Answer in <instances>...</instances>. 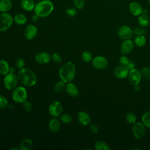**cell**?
<instances>
[{
  "mask_svg": "<svg viewBox=\"0 0 150 150\" xmlns=\"http://www.w3.org/2000/svg\"><path fill=\"white\" fill-rule=\"evenodd\" d=\"M53 9L54 5L50 0H41L36 4L33 11L40 18H45L50 15Z\"/></svg>",
  "mask_w": 150,
  "mask_h": 150,
  "instance_id": "6da1fadb",
  "label": "cell"
},
{
  "mask_svg": "<svg viewBox=\"0 0 150 150\" xmlns=\"http://www.w3.org/2000/svg\"><path fill=\"white\" fill-rule=\"evenodd\" d=\"M17 76L18 80L27 87H32L35 85L37 81V77L34 72L27 68L20 69Z\"/></svg>",
  "mask_w": 150,
  "mask_h": 150,
  "instance_id": "7a4b0ae2",
  "label": "cell"
},
{
  "mask_svg": "<svg viewBox=\"0 0 150 150\" xmlns=\"http://www.w3.org/2000/svg\"><path fill=\"white\" fill-rule=\"evenodd\" d=\"M59 74L62 81L66 83L71 82L75 77L76 67L71 62L64 63L60 69Z\"/></svg>",
  "mask_w": 150,
  "mask_h": 150,
  "instance_id": "3957f363",
  "label": "cell"
},
{
  "mask_svg": "<svg viewBox=\"0 0 150 150\" xmlns=\"http://www.w3.org/2000/svg\"><path fill=\"white\" fill-rule=\"evenodd\" d=\"M13 17L8 12L0 14V32H5L9 29L13 22Z\"/></svg>",
  "mask_w": 150,
  "mask_h": 150,
  "instance_id": "277c9868",
  "label": "cell"
},
{
  "mask_svg": "<svg viewBox=\"0 0 150 150\" xmlns=\"http://www.w3.org/2000/svg\"><path fill=\"white\" fill-rule=\"evenodd\" d=\"M12 99L18 103H23L27 100L28 94L26 88L22 86L15 87L12 94Z\"/></svg>",
  "mask_w": 150,
  "mask_h": 150,
  "instance_id": "5b68a950",
  "label": "cell"
},
{
  "mask_svg": "<svg viewBox=\"0 0 150 150\" xmlns=\"http://www.w3.org/2000/svg\"><path fill=\"white\" fill-rule=\"evenodd\" d=\"M18 76L13 73H9L5 75L4 83L6 89L10 90L14 89L18 84Z\"/></svg>",
  "mask_w": 150,
  "mask_h": 150,
  "instance_id": "8992f818",
  "label": "cell"
},
{
  "mask_svg": "<svg viewBox=\"0 0 150 150\" xmlns=\"http://www.w3.org/2000/svg\"><path fill=\"white\" fill-rule=\"evenodd\" d=\"M132 131L134 136L137 139H141L145 135V128L143 123L138 122L133 124L132 127Z\"/></svg>",
  "mask_w": 150,
  "mask_h": 150,
  "instance_id": "52a82bcc",
  "label": "cell"
},
{
  "mask_svg": "<svg viewBox=\"0 0 150 150\" xmlns=\"http://www.w3.org/2000/svg\"><path fill=\"white\" fill-rule=\"evenodd\" d=\"M141 77L140 71L137 69H133L129 70L128 75L129 82L134 86H137L140 83Z\"/></svg>",
  "mask_w": 150,
  "mask_h": 150,
  "instance_id": "ba28073f",
  "label": "cell"
},
{
  "mask_svg": "<svg viewBox=\"0 0 150 150\" xmlns=\"http://www.w3.org/2000/svg\"><path fill=\"white\" fill-rule=\"evenodd\" d=\"M62 104L58 101H53L49 107V112L50 114L54 117H59L62 112Z\"/></svg>",
  "mask_w": 150,
  "mask_h": 150,
  "instance_id": "9c48e42d",
  "label": "cell"
},
{
  "mask_svg": "<svg viewBox=\"0 0 150 150\" xmlns=\"http://www.w3.org/2000/svg\"><path fill=\"white\" fill-rule=\"evenodd\" d=\"M92 64L94 68L98 70H101L106 68L108 63L106 58L101 56H98L93 59Z\"/></svg>",
  "mask_w": 150,
  "mask_h": 150,
  "instance_id": "30bf717a",
  "label": "cell"
},
{
  "mask_svg": "<svg viewBox=\"0 0 150 150\" xmlns=\"http://www.w3.org/2000/svg\"><path fill=\"white\" fill-rule=\"evenodd\" d=\"M132 30H131V29L127 25L121 26L118 30V35L119 37L123 40L130 39L132 36Z\"/></svg>",
  "mask_w": 150,
  "mask_h": 150,
  "instance_id": "8fae6325",
  "label": "cell"
},
{
  "mask_svg": "<svg viewBox=\"0 0 150 150\" xmlns=\"http://www.w3.org/2000/svg\"><path fill=\"white\" fill-rule=\"evenodd\" d=\"M38 33V29L36 26L32 24H29L26 26L24 30V36L28 40L34 39Z\"/></svg>",
  "mask_w": 150,
  "mask_h": 150,
  "instance_id": "7c38bea8",
  "label": "cell"
},
{
  "mask_svg": "<svg viewBox=\"0 0 150 150\" xmlns=\"http://www.w3.org/2000/svg\"><path fill=\"white\" fill-rule=\"evenodd\" d=\"M128 9L130 13L135 16H139L143 12V9L141 4L138 2L135 1L132 2L129 4Z\"/></svg>",
  "mask_w": 150,
  "mask_h": 150,
  "instance_id": "4fadbf2b",
  "label": "cell"
},
{
  "mask_svg": "<svg viewBox=\"0 0 150 150\" xmlns=\"http://www.w3.org/2000/svg\"><path fill=\"white\" fill-rule=\"evenodd\" d=\"M129 70L125 66H120L114 70V74L118 79H124L128 75Z\"/></svg>",
  "mask_w": 150,
  "mask_h": 150,
  "instance_id": "5bb4252c",
  "label": "cell"
},
{
  "mask_svg": "<svg viewBox=\"0 0 150 150\" xmlns=\"http://www.w3.org/2000/svg\"><path fill=\"white\" fill-rule=\"evenodd\" d=\"M134 45L132 41L130 39L124 40L120 46L121 52L124 54L129 53L134 49Z\"/></svg>",
  "mask_w": 150,
  "mask_h": 150,
  "instance_id": "9a60e30c",
  "label": "cell"
},
{
  "mask_svg": "<svg viewBox=\"0 0 150 150\" xmlns=\"http://www.w3.org/2000/svg\"><path fill=\"white\" fill-rule=\"evenodd\" d=\"M36 61L41 64H45L48 63L50 60L49 54L45 52H41L38 53L35 56Z\"/></svg>",
  "mask_w": 150,
  "mask_h": 150,
  "instance_id": "2e32d148",
  "label": "cell"
},
{
  "mask_svg": "<svg viewBox=\"0 0 150 150\" xmlns=\"http://www.w3.org/2000/svg\"><path fill=\"white\" fill-rule=\"evenodd\" d=\"M77 120L82 125H87L90 123L91 118L88 114L84 111H80L77 114Z\"/></svg>",
  "mask_w": 150,
  "mask_h": 150,
  "instance_id": "e0dca14e",
  "label": "cell"
},
{
  "mask_svg": "<svg viewBox=\"0 0 150 150\" xmlns=\"http://www.w3.org/2000/svg\"><path fill=\"white\" fill-rule=\"evenodd\" d=\"M66 90L67 94L73 97H76L79 94V91L77 87L73 83H69L66 86Z\"/></svg>",
  "mask_w": 150,
  "mask_h": 150,
  "instance_id": "ac0fdd59",
  "label": "cell"
},
{
  "mask_svg": "<svg viewBox=\"0 0 150 150\" xmlns=\"http://www.w3.org/2000/svg\"><path fill=\"white\" fill-rule=\"evenodd\" d=\"M34 0H21V5L22 9L26 11L29 12L33 11L35 6Z\"/></svg>",
  "mask_w": 150,
  "mask_h": 150,
  "instance_id": "d6986e66",
  "label": "cell"
},
{
  "mask_svg": "<svg viewBox=\"0 0 150 150\" xmlns=\"http://www.w3.org/2000/svg\"><path fill=\"white\" fill-rule=\"evenodd\" d=\"M11 0H0V12H8L12 8Z\"/></svg>",
  "mask_w": 150,
  "mask_h": 150,
  "instance_id": "ffe728a7",
  "label": "cell"
},
{
  "mask_svg": "<svg viewBox=\"0 0 150 150\" xmlns=\"http://www.w3.org/2000/svg\"><path fill=\"white\" fill-rule=\"evenodd\" d=\"M49 129L52 132H57L60 128V122L57 118L52 119L49 123Z\"/></svg>",
  "mask_w": 150,
  "mask_h": 150,
  "instance_id": "44dd1931",
  "label": "cell"
},
{
  "mask_svg": "<svg viewBox=\"0 0 150 150\" xmlns=\"http://www.w3.org/2000/svg\"><path fill=\"white\" fill-rule=\"evenodd\" d=\"M138 23L142 27H146L147 26L150 22V19L149 16L145 13H142L139 16H138Z\"/></svg>",
  "mask_w": 150,
  "mask_h": 150,
  "instance_id": "7402d4cb",
  "label": "cell"
},
{
  "mask_svg": "<svg viewBox=\"0 0 150 150\" xmlns=\"http://www.w3.org/2000/svg\"><path fill=\"white\" fill-rule=\"evenodd\" d=\"M9 66L8 63L4 59L0 60V74L6 75L9 73Z\"/></svg>",
  "mask_w": 150,
  "mask_h": 150,
  "instance_id": "603a6c76",
  "label": "cell"
},
{
  "mask_svg": "<svg viewBox=\"0 0 150 150\" xmlns=\"http://www.w3.org/2000/svg\"><path fill=\"white\" fill-rule=\"evenodd\" d=\"M33 148V142L30 139L26 138L22 140L20 145V149L22 150H30Z\"/></svg>",
  "mask_w": 150,
  "mask_h": 150,
  "instance_id": "cb8c5ba5",
  "label": "cell"
},
{
  "mask_svg": "<svg viewBox=\"0 0 150 150\" xmlns=\"http://www.w3.org/2000/svg\"><path fill=\"white\" fill-rule=\"evenodd\" d=\"M13 21L18 25H22L26 22L27 18L25 15L22 13H18L13 17Z\"/></svg>",
  "mask_w": 150,
  "mask_h": 150,
  "instance_id": "d4e9b609",
  "label": "cell"
},
{
  "mask_svg": "<svg viewBox=\"0 0 150 150\" xmlns=\"http://www.w3.org/2000/svg\"><path fill=\"white\" fill-rule=\"evenodd\" d=\"M94 148L96 150H110L109 145L103 141H98L94 144Z\"/></svg>",
  "mask_w": 150,
  "mask_h": 150,
  "instance_id": "484cf974",
  "label": "cell"
},
{
  "mask_svg": "<svg viewBox=\"0 0 150 150\" xmlns=\"http://www.w3.org/2000/svg\"><path fill=\"white\" fill-rule=\"evenodd\" d=\"M135 44L138 47H142L146 43V38L142 35H137L134 39Z\"/></svg>",
  "mask_w": 150,
  "mask_h": 150,
  "instance_id": "4316f807",
  "label": "cell"
},
{
  "mask_svg": "<svg viewBox=\"0 0 150 150\" xmlns=\"http://www.w3.org/2000/svg\"><path fill=\"white\" fill-rule=\"evenodd\" d=\"M63 81H60L57 82L54 86L53 90L56 93H60L62 92L64 89H66V85Z\"/></svg>",
  "mask_w": 150,
  "mask_h": 150,
  "instance_id": "83f0119b",
  "label": "cell"
},
{
  "mask_svg": "<svg viewBox=\"0 0 150 150\" xmlns=\"http://www.w3.org/2000/svg\"><path fill=\"white\" fill-rule=\"evenodd\" d=\"M142 121L145 127L150 128V111H148L143 114Z\"/></svg>",
  "mask_w": 150,
  "mask_h": 150,
  "instance_id": "f1b7e54d",
  "label": "cell"
},
{
  "mask_svg": "<svg viewBox=\"0 0 150 150\" xmlns=\"http://www.w3.org/2000/svg\"><path fill=\"white\" fill-rule=\"evenodd\" d=\"M81 57L84 62L88 63L92 60L93 55L90 52H89L88 50H86L83 52V53L81 54Z\"/></svg>",
  "mask_w": 150,
  "mask_h": 150,
  "instance_id": "f546056e",
  "label": "cell"
},
{
  "mask_svg": "<svg viewBox=\"0 0 150 150\" xmlns=\"http://www.w3.org/2000/svg\"><path fill=\"white\" fill-rule=\"evenodd\" d=\"M126 121L131 124H133L136 122L137 117L132 112H128L125 115Z\"/></svg>",
  "mask_w": 150,
  "mask_h": 150,
  "instance_id": "4dcf8cb0",
  "label": "cell"
},
{
  "mask_svg": "<svg viewBox=\"0 0 150 150\" xmlns=\"http://www.w3.org/2000/svg\"><path fill=\"white\" fill-rule=\"evenodd\" d=\"M141 76L146 80L150 79V69L147 67H143L140 71Z\"/></svg>",
  "mask_w": 150,
  "mask_h": 150,
  "instance_id": "1f68e13d",
  "label": "cell"
},
{
  "mask_svg": "<svg viewBox=\"0 0 150 150\" xmlns=\"http://www.w3.org/2000/svg\"><path fill=\"white\" fill-rule=\"evenodd\" d=\"M73 2L76 9H82L85 6V0H73Z\"/></svg>",
  "mask_w": 150,
  "mask_h": 150,
  "instance_id": "d6a6232c",
  "label": "cell"
},
{
  "mask_svg": "<svg viewBox=\"0 0 150 150\" xmlns=\"http://www.w3.org/2000/svg\"><path fill=\"white\" fill-rule=\"evenodd\" d=\"M15 65L19 69H23L25 65V62L23 59L19 57L15 60Z\"/></svg>",
  "mask_w": 150,
  "mask_h": 150,
  "instance_id": "836d02e7",
  "label": "cell"
},
{
  "mask_svg": "<svg viewBox=\"0 0 150 150\" xmlns=\"http://www.w3.org/2000/svg\"><path fill=\"white\" fill-rule=\"evenodd\" d=\"M60 120L63 122L68 124L71 121L72 118L71 116L69 114H63L60 116Z\"/></svg>",
  "mask_w": 150,
  "mask_h": 150,
  "instance_id": "e575fe53",
  "label": "cell"
},
{
  "mask_svg": "<svg viewBox=\"0 0 150 150\" xmlns=\"http://www.w3.org/2000/svg\"><path fill=\"white\" fill-rule=\"evenodd\" d=\"M66 13L69 17H74V16H75L76 15V14H77L76 8L70 7V8H67L66 9Z\"/></svg>",
  "mask_w": 150,
  "mask_h": 150,
  "instance_id": "d590c367",
  "label": "cell"
},
{
  "mask_svg": "<svg viewBox=\"0 0 150 150\" xmlns=\"http://www.w3.org/2000/svg\"><path fill=\"white\" fill-rule=\"evenodd\" d=\"M52 60L56 63H60L62 62V56L57 53H54L52 54L51 56Z\"/></svg>",
  "mask_w": 150,
  "mask_h": 150,
  "instance_id": "8d00e7d4",
  "label": "cell"
},
{
  "mask_svg": "<svg viewBox=\"0 0 150 150\" xmlns=\"http://www.w3.org/2000/svg\"><path fill=\"white\" fill-rule=\"evenodd\" d=\"M8 102L7 99L4 96L0 95V109L5 108L8 105Z\"/></svg>",
  "mask_w": 150,
  "mask_h": 150,
  "instance_id": "74e56055",
  "label": "cell"
},
{
  "mask_svg": "<svg viewBox=\"0 0 150 150\" xmlns=\"http://www.w3.org/2000/svg\"><path fill=\"white\" fill-rule=\"evenodd\" d=\"M23 107L25 110L29 112L33 108V105L32 103L28 101H25L24 103H23Z\"/></svg>",
  "mask_w": 150,
  "mask_h": 150,
  "instance_id": "f35d334b",
  "label": "cell"
},
{
  "mask_svg": "<svg viewBox=\"0 0 150 150\" xmlns=\"http://www.w3.org/2000/svg\"><path fill=\"white\" fill-rule=\"evenodd\" d=\"M129 59L126 56H122L119 59V63L121 66H126L129 63Z\"/></svg>",
  "mask_w": 150,
  "mask_h": 150,
  "instance_id": "ab89813d",
  "label": "cell"
},
{
  "mask_svg": "<svg viewBox=\"0 0 150 150\" xmlns=\"http://www.w3.org/2000/svg\"><path fill=\"white\" fill-rule=\"evenodd\" d=\"M133 33L137 35H143L145 32L144 29H142V28H139V27H137L135 28L133 30Z\"/></svg>",
  "mask_w": 150,
  "mask_h": 150,
  "instance_id": "60d3db41",
  "label": "cell"
},
{
  "mask_svg": "<svg viewBox=\"0 0 150 150\" xmlns=\"http://www.w3.org/2000/svg\"><path fill=\"white\" fill-rule=\"evenodd\" d=\"M90 130L91 133L97 134L98 132L99 128H98V127L96 124H92L90 127Z\"/></svg>",
  "mask_w": 150,
  "mask_h": 150,
  "instance_id": "b9f144b4",
  "label": "cell"
},
{
  "mask_svg": "<svg viewBox=\"0 0 150 150\" xmlns=\"http://www.w3.org/2000/svg\"><path fill=\"white\" fill-rule=\"evenodd\" d=\"M127 67V68L129 70H131L133 69H134V67H135V65L134 64L132 63V62H129L125 66Z\"/></svg>",
  "mask_w": 150,
  "mask_h": 150,
  "instance_id": "7bdbcfd3",
  "label": "cell"
},
{
  "mask_svg": "<svg viewBox=\"0 0 150 150\" xmlns=\"http://www.w3.org/2000/svg\"><path fill=\"white\" fill-rule=\"evenodd\" d=\"M39 18L40 17L38 16L37 15H36L35 13L34 15H32V20L33 22H37L39 21Z\"/></svg>",
  "mask_w": 150,
  "mask_h": 150,
  "instance_id": "ee69618b",
  "label": "cell"
},
{
  "mask_svg": "<svg viewBox=\"0 0 150 150\" xmlns=\"http://www.w3.org/2000/svg\"><path fill=\"white\" fill-rule=\"evenodd\" d=\"M15 71V69L13 67H10V69H9V73H13Z\"/></svg>",
  "mask_w": 150,
  "mask_h": 150,
  "instance_id": "f6af8a7d",
  "label": "cell"
},
{
  "mask_svg": "<svg viewBox=\"0 0 150 150\" xmlns=\"http://www.w3.org/2000/svg\"><path fill=\"white\" fill-rule=\"evenodd\" d=\"M20 148H12L11 149H19Z\"/></svg>",
  "mask_w": 150,
  "mask_h": 150,
  "instance_id": "bcb514c9",
  "label": "cell"
},
{
  "mask_svg": "<svg viewBox=\"0 0 150 150\" xmlns=\"http://www.w3.org/2000/svg\"><path fill=\"white\" fill-rule=\"evenodd\" d=\"M131 149H139L138 148H131Z\"/></svg>",
  "mask_w": 150,
  "mask_h": 150,
  "instance_id": "7dc6e473",
  "label": "cell"
},
{
  "mask_svg": "<svg viewBox=\"0 0 150 150\" xmlns=\"http://www.w3.org/2000/svg\"><path fill=\"white\" fill-rule=\"evenodd\" d=\"M148 2H149V4H150V0H148Z\"/></svg>",
  "mask_w": 150,
  "mask_h": 150,
  "instance_id": "c3c4849f",
  "label": "cell"
}]
</instances>
